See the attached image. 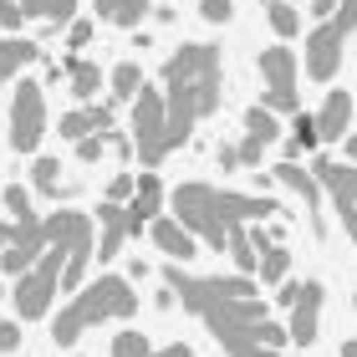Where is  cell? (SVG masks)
<instances>
[{"instance_id":"cell-1","label":"cell","mask_w":357,"mask_h":357,"mask_svg":"<svg viewBox=\"0 0 357 357\" xmlns=\"http://www.w3.org/2000/svg\"><path fill=\"white\" fill-rule=\"evenodd\" d=\"M164 107H169V149L189 143L194 123L220 107V46L189 41L164 61Z\"/></svg>"},{"instance_id":"cell-2","label":"cell","mask_w":357,"mask_h":357,"mask_svg":"<svg viewBox=\"0 0 357 357\" xmlns=\"http://www.w3.org/2000/svg\"><path fill=\"white\" fill-rule=\"evenodd\" d=\"M275 199L266 194H235V189H209V184H184L174 189V220L184 225L194 240H204L209 250L230 245V225H250V220H271Z\"/></svg>"},{"instance_id":"cell-3","label":"cell","mask_w":357,"mask_h":357,"mask_svg":"<svg viewBox=\"0 0 357 357\" xmlns=\"http://www.w3.org/2000/svg\"><path fill=\"white\" fill-rule=\"evenodd\" d=\"M133 312H138V291L128 286V275H97L92 286H82L72 296L67 312L56 317L52 342L56 347H72L87 327H97V321H123V317H133Z\"/></svg>"},{"instance_id":"cell-4","label":"cell","mask_w":357,"mask_h":357,"mask_svg":"<svg viewBox=\"0 0 357 357\" xmlns=\"http://www.w3.org/2000/svg\"><path fill=\"white\" fill-rule=\"evenodd\" d=\"M204 317V327L220 337V347L230 352V357H281V352H266L261 342H255V327L266 321V306L245 296V301H220V306H209Z\"/></svg>"},{"instance_id":"cell-5","label":"cell","mask_w":357,"mask_h":357,"mask_svg":"<svg viewBox=\"0 0 357 357\" xmlns=\"http://www.w3.org/2000/svg\"><path fill=\"white\" fill-rule=\"evenodd\" d=\"M41 230L52 245L67 250V271H61V291H82L87 286V266H92V220L87 215H77V209H56V215H46L41 220Z\"/></svg>"},{"instance_id":"cell-6","label":"cell","mask_w":357,"mask_h":357,"mask_svg":"<svg viewBox=\"0 0 357 357\" xmlns=\"http://www.w3.org/2000/svg\"><path fill=\"white\" fill-rule=\"evenodd\" d=\"M164 286L189 306L194 317L209 312V306H220V301H245V296H255V275H189V271H178V266L164 271Z\"/></svg>"},{"instance_id":"cell-7","label":"cell","mask_w":357,"mask_h":357,"mask_svg":"<svg viewBox=\"0 0 357 357\" xmlns=\"http://www.w3.org/2000/svg\"><path fill=\"white\" fill-rule=\"evenodd\" d=\"M61 271H67V250L61 245H46V255L26 275H15V317L21 321H41L52 312V296L61 286Z\"/></svg>"},{"instance_id":"cell-8","label":"cell","mask_w":357,"mask_h":357,"mask_svg":"<svg viewBox=\"0 0 357 357\" xmlns=\"http://www.w3.org/2000/svg\"><path fill=\"white\" fill-rule=\"evenodd\" d=\"M133 149L143 169H158V158L169 153V107H164V87H143L133 97Z\"/></svg>"},{"instance_id":"cell-9","label":"cell","mask_w":357,"mask_h":357,"mask_svg":"<svg viewBox=\"0 0 357 357\" xmlns=\"http://www.w3.org/2000/svg\"><path fill=\"white\" fill-rule=\"evenodd\" d=\"M46 138V97L36 77L15 82V102H10V149L15 153H36Z\"/></svg>"},{"instance_id":"cell-10","label":"cell","mask_w":357,"mask_h":357,"mask_svg":"<svg viewBox=\"0 0 357 357\" xmlns=\"http://www.w3.org/2000/svg\"><path fill=\"white\" fill-rule=\"evenodd\" d=\"M342 41L347 36L332 21H321L312 36H306L301 52H306V77H312V82H332V77H337V67H342Z\"/></svg>"},{"instance_id":"cell-11","label":"cell","mask_w":357,"mask_h":357,"mask_svg":"<svg viewBox=\"0 0 357 357\" xmlns=\"http://www.w3.org/2000/svg\"><path fill=\"white\" fill-rule=\"evenodd\" d=\"M46 230H41V220H26V225H15V240H10V250H0V271L6 275H26L31 266L46 255Z\"/></svg>"},{"instance_id":"cell-12","label":"cell","mask_w":357,"mask_h":357,"mask_svg":"<svg viewBox=\"0 0 357 357\" xmlns=\"http://www.w3.org/2000/svg\"><path fill=\"white\" fill-rule=\"evenodd\" d=\"M317 332H321V281H301V301L291 306V327H286V337H291L296 347H312Z\"/></svg>"},{"instance_id":"cell-13","label":"cell","mask_w":357,"mask_h":357,"mask_svg":"<svg viewBox=\"0 0 357 357\" xmlns=\"http://www.w3.org/2000/svg\"><path fill=\"white\" fill-rule=\"evenodd\" d=\"M56 133H61V138H72V143H82V138H102V133H112V107H107V102L72 107V112H61Z\"/></svg>"},{"instance_id":"cell-14","label":"cell","mask_w":357,"mask_h":357,"mask_svg":"<svg viewBox=\"0 0 357 357\" xmlns=\"http://www.w3.org/2000/svg\"><path fill=\"white\" fill-rule=\"evenodd\" d=\"M158 209H164V184H158V174H138V189H133V199H128V235H138L143 225H153Z\"/></svg>"},{"instance_id":"cell-15","label":"cell","mask_w":357,"mask_h":357,"mask_svg":"<svg viewBox=\"0 0 357 357\" xmlns=\"http://www.w3.org/2000/svg\"><path fill=\"white\" fill-rule=\"evenodd\" d=\"M261 77H266V92L291 97L296 92V52H291V46H266L261 52Z\"/></svg>"},{"instance_id":"cell-16","label":"cell","mask_w":357,"mask_h":357,"mask_svg":"<svg viewBox=\"0 0 357 357\" xmlns=\"http://www.w3.org/2000/svg\"><path fill=\"white\" fill-rule=\"evenodd\" d=\"M97 230H102V240H97V261H112V255L123 250V240H128V204L102 199V204H97Z\"/></svg>"},{"instance_id":"cell-17","label":"cell","mask_w":357,"mask_h":357,"mask_svg":"<svg viewBox=\"0 0 357 357\" xmlns=\"http://www.w3.org/2000/svg\"><path fill=\"white\" fill-rule=\"evenodd\" d=\"M149 230H153V245L164 250L169 261H194V255H199V240H194V235H189L174 215H158Z\"/></svg>"},{"instance_id":"cell-18","label":"cell","mask_w":357,"mask_h":357,"mask_svg":"<svg viewBox=\"0 0 357 357\" xmlns=\"http://www.w3.org/2000/svg\"><path fill=\"white\" fill-rule=\"evenodd\" d=\"M271 174L281 178V184H286L291 194H296V199H301L306 209H312V225L321 230V215H317V204H321V184H317V174H312V169H301V164H286V158H281V164H275Z\"/></svg>"},{"instance_id":"cell-19","label":"cell","mask_w":357,"mask_h":357,"mask_svg":"<svg viewBox=\"0 0 357 357\" xmlns=\"http://www.w3.org/2000/svg\"><path fill=\"white\" fill-rule=\"evenodd\" d=\"M347 123H352V97H347L342 87H332L327 102H321V112H317L321 143H342V138H347Z\"/></svg>"},{"instance_id":"cell-20","label":"cell","mask_w":357,"mask_h":357,"mask_svg":"<svg viewBox=\"0 0 357 357\" xmlns=\"http://www.w3.org/2000/svg\"><path fill=\"white\" fill-rule=\"evenodd\" d=\"M36 56H41V46H36V41H21V36H15V41H6V46H0V87H6L10 77L21 82V72H26Z\"/></svg>"},{"instance_id":"cell-21","label":"cell","mask_w":357,"mask_h":357,"mask_svg":"<svg viewBox=\"0 0 357 357\" xmlns=\"http://www.w3.org/2000/svg\"><path fill=\"white\" fill-rule=\"evenodd\" d=\"M67 82H72V97H82V107L97 97V87L107 82L102 77V67H97V61H87V56H72L67 61Z\"/></svg>"},{"instance_id":"cell-22","label":"cell","mask_w":357,"mask_h":357,"mask_svg":"<svg viewBox=\"0 0 357 357\" xmlns=\"http://www.w3.org/2000/svg\"><path fill=\"white\" fill-rule=\"evenodd\" d=\"M321 143L317 133V112H296V123H291V133H286V164H296L301 153H312Z\"/></svg>"},{"instance_id":"cell-23","label":"cell","mask_w":357,"mask_h":357,"mask_svg":"<svg viewBox=\"0 0 357 357\" xmlns=\"http://www.w3.org/2000/svg\"><path fill=\"white\" fill-rule=\"evenodd\" d=\"M26 21H46V26H72L77 21V0H21Z\"/></svg>"},{"instance_id":"cell-24","label":"cell","mask_w":357,"mask_h":357,"mask_svg":"<svg viewBox=\"0 0 357 357\" xmlns=\"http://www.w3.org/2000/svg\"><path fill=\"white\" fill-rule=\"evenodd\" d=\"M230 261H235V275H255V266H261V250L250 245V230L245 225H230Z\"/></svg>"},{"instance_id":"cell-25","label":"cell","mask_w":357,"mask_h":357,"mask_svg":"<svg viewBox=\"0 0 357 357\" xmlns=\"http://www.w3.org/2000/svg\"><path fill=\"white\" fill-rule=\"evenodd\" d=\"M107 87H112V102H133V97L143 92V72H138V61H118V67L107 72Z\"/></svg>"},{"instance_id":"cell-26","label":"cell","mask_w":357,"mask_h":357,"mask_svg":"<svg viewBox=\"0 0 357 357\" xmlns=\"http://www.w3.org/2000/svg\"><path fill=\"white\" fill-rule=\"evenodd\" d=\"M245 138H250V143H261V149H271V143L281 138V123H275V112L250 107V112H245Z\"/></svg>"},{"instance_id":"cell-27","label":"cell","mask_w":357,"mask_h":357,"mask_svg":"<svg viewBox=\"0 0 357 357\" xmlns=\"http://www.w3.org/2000/svg\"><path fill=\"white\" fill-rule=\"evenodd\" d=\"M56 169H61L56 158H36V164H31V184H36L41 194H77V184H61Z\"/></svg>"},{"instance_id":"cell-28","label":"cell","mask_w":357,"mask_h":357,"mask_svg":"<svg viewBox=\"0 0 357 357\" xmlns=\"http://www.w3.org/2000/svg\"><path fill=\"white\" fill-rule=\"evenodd\" d=\"M266 21H271V31H275L281 41H291V36L301 31V15H296L291 0H271V6H266Z\"/></svg>"},{"instance_id":"cell-29","label":"cell","mask_w":357,"mask_h":357,"mask_svg":"<svg viewBox=\"0 0 357 357\" xmlns=\"http://www.w3.org/2000/svg\"><path fill=\"white\" fill-rule=\"evenodd\" d=\"M286 271H291V255H286L281 245H271V250L261 255V266H255V275H261L266 286H281V281H286Z\"/></svg>"},{"instance_id":"cell-30","label":"cell","mask_w":357,"mask_h":357,"mask_svg":"<svg viewBox=\"0 0 357 357\" xmlns=\"http://www.w3.org/2000/svg\"><path fill=\"white\" fill-rule=\"evenodd\" d=\"M153 0H112V10H107V21L112 26H138L143 15H149Z\"/></svg>"},{"instance_id":"cell-31","label":"cell","mask_w":357,"mask_h":357,"mask_svg":"<svg viewBox=\"0 0 357 357\" xmlns=\"http://www.w3.org/2000/svg\"><path fill=\"white\" fill-rule=\"evenodd\" d=\"M112 357H153V347L143 332H118L112 337Z\"/></svg>"},{"instance_id":"cell-32","label":"cell","mask_w":357,"mask_h":357,"mask_svg":"<svg viewBox=\"0 0 357 357\" xmlns=\"http://www.w3.org/2000/svg\"><path fill=\"white\" fill-rule=\"evenodd\" d=\"M321 194H332V199H337V209H342V230L352 235V245H357V204H352V194L337 189V184H321Z\"/></svg>"},{"instance_id":"cell-33","label":"cell","mask_w":357,"mask_h":357,"mask_svg":"<svg viewBox=\"0 0 357 357\" xmlns=\"http://www.w3.org/2000/svg\"><path fill=\"white\" fill-rule=\"evenodd\" d=\"M6 209H10V220H15V225L36 220V209H31V194H26L21 184H10V189H6Z\"/></svg>"},{"instance_id":"cell-34","label":"cell","mask_w":357,"mask_h":357,"mask_svg":"<svg viewBox=\"0 0 357 357\" xmlns=\"http://www.w3.org/2000/svg\"><path fill=\"white\" fill-rule=\"evenodd\" d=\"M255 342H261L266 352H281V347L291 342V337H286V327H275V321L266 317V321H261V327H255Z\"/></svg>"},{"instance_id":"cell-35","label":"cell","mask_w":357,"mask_h":357,"mask_svg":"<svg viewBox=\"0 0 357 357\" xmlns=\"http://www.w3.org/2000/svg\"><path fill=\"white\" fill-rule=\"evenodd\" d=\"M133 189H138V174H112L107 199H112V204H128V199H133Z\"/></svg>"},{"instance_id":"cell-36","label":"cell","mask_w":357,"mask_h":357,"mask_svg":"<svg viewBox=\"0 0 357 357\" xmlns=\"http://www.w3.org/2000/svg\"><path fill=\"white\" fill-rule=\"evenodd\" d=\"M21 26H26L21 0H0V31H21Z\"/></svg>"},{"instance_id":"cell-37","label":"cell","mask_w":357,"mask_h":357,"mask_svg":"<svg viewBox=\"0 0 357 357\" xmlns=\"http://www.w3.org/2000/svg\"><path fill=\"white\" fill-rule=\"evenodd\" d=\"M199 15H204V21H215V26H225L235 15V6H230V0H199Z\"/></svg>"},{"instance_id":"cell-38","label":"cell","mask_w":357,"mask_h":357,"mask_svg":"<svg viewBox=\"0 0 357 357\" xmlns=\"http://www.w3.org/2000/svg\"><path fill=\"white\" fill-rule=\"evenodd\" d=\"M332 26L342 31V36H352V31H357V0H342V10L332 15Z\"/></svg>"},{"instance_id":"cell-39","label":"cell","mask_w":357,"mask_h":357,"mask_svg":"<svg viewBox=\"0 0 357 357\" xmlns=\"http://www.w3.org/2000/svg\"><path fill=\"white\" fill-rule=\"evenodd\" d=\"M102 149H107V133H102V138H82V143H77V158L92 164V158H102Z\"/></svg>"},{"instance_id":"cell-40","label":"cell","mask_w":357,"mask_h":357,"mask_svg":"<svg viewBox=\"0 0 357 357\" xmlns=\"http://www.w3.org/2000/svg\"><path fill=\"white\" fill-rule=\"evenodd\" d=\"M275 301H281L286 312H291V306L301 301V281H281V291H275Z\"/></svg>"},{"instance_id":"cell-41","label":"cell","mask_w":357,"mask_h":357,"mask_svg":"<svg viewBox=\"0 0 357 357\" xmlns=\"http://www.w3.org/2000/svg\"><path fill=\"white\" fill-rule=\"evenodd\" d=\"M21 347V332H15V321H0V352H15Z\"/></svg>"},{"instance_id":"cell-42","label":"cell","mask_w":357,"mask_h":357,"mask_svg":"<svg viewBox=\"0 0 357 357\" xmlns=\"http://www.w3.org/2000/svg\"><path fill=\"white\" fill-rule=\"evenodd\" d=\"M67 41H72V46H87V41H92V21H72Z\"/></svg>"},{"instance_id":"cell-43","label":"cell","mask_w":357,"mask_h":357,"mask_svg":"<svg viewBox=\"0 0 357 357\" xmlns=\"http://www.w3.org/2000/svg\"><path fill=\"white\" fill-rule=\"evenodd\" d=\"M291 6H296V0H291ZM301 6H312V15H321V21L337 15V0H301Z\"/></svg>"},{"instance_id":"cell-44","label":"cell","mask_w":357,"mask_h":357,"mask_svg":"<svg viewBox=\"0 0 357 357\" xmlns=\"http://www.w3.org/2000/svg\"><path fill=\"white\" fill-rule=\"evenodd\" d=\"M220 169H240V149H220Z\"/></svg>"},{"instance_id":"cell-45","label":"cell","mask_w":357,"mask_h":357,"mask_svg":"<svg viewBox=\"0 0 357 357\" xmlns=\"http://www.w3.org/2000/svg\"><path fill=\"white\" fill-rule=\"evenodd\" d=\"M10 240H15V225H10V220H0V250H10Z\"/></svg>"},{"instance_id":"cell-46","label":"cell","mask_w":357,"mask_h":357,"mask_svg":"<svg viewBox=\"0 0 357 357\" xmlns=\"http://www.w3.org/2000/svg\"><path fill=\"white\" fill-rule=\"evenodd\" d=\"M153 357H194V352H189L184 342H174V347H164V352H153Z\"/></svg>"},{"instance_id":"cell-47","label":"cell","mask_w":357,"mask_h":357,"mask_svg":"<svg viewBox=\"0 0 357 357\" xmlns=\"http://www.w3.org/2000/svg\"><path fill=\"white\" fill-rule=\"evenodd\" d=\"M342 357H357V337H352V342H342Z\"/></svg>"},{"instance_id":"cell-48","label":"cell","mask_w":357,"mask_h":357,"mask_svg":"<svg viewBox=\"0 0 357 357\" xmlns=\"http://www.w3.org/2000/svg\"><path fill=\"white\" fill-rule=\"evenodd\" d=\"M107 10H112V0H97V15H102V21H107Z\"/></svg>"},{"instance_id":"cell-49","label":"cell","mask_w":357,"mask_h":357,"mask_svg":"<svg viewBox=\"0 0 357 357\" xmlns=\"http://www.w3.org/2000/svg\"><path fill=\"white\" fill-rule=\"evenodd\" d=\"M347 158H357V138H347Z\"/></svg>"},{"instance_id":"cell-50","label":"cell","mask_w":357,"mask_h":357,"mask_svg":"<svg viewBox=\"0 0 357 357\" xmlns=\"http://www.w3.org/2000/svg\"><path fill=\"white\" fill-rule=\"evenodd\" d=\"M0 301H6V286H0Z\"/></svg>"},{"instance_id":"cell-51","label":"cell","mask_w":357,"mask_h":357,"mask_svg":"<svg viewBox=\"0 0 357 357\" xmlns=\"http://www.w3.org/2000/svg\"><path fill=\"white\" fill-rule=\"evenodd\" d=\"M337 189H342V184H337ZM352 204H357V194H352Z\"/></svg>"},{"instance_id":"cell-52","label":"cell","mask_w":357,"mask_h":357,"mask_svg":"<svg viewBox=\"0 0 357 357\" xmlns=\"http://www.w3.org/2000/svg\"><path fill=\"white\" fill-rule=\"evenodd\" d=\"M0 46H6V41H0Z\"/></svg>"}]
</instances>
